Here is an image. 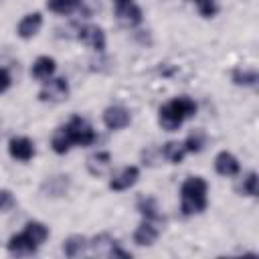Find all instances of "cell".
I'll return each mask as SVG.
<instances>
[{"label": "cell", "mask_w": 259, "mask_h": 259, "mask_svg": "<svg viewBox=\"0 0 259 259\" xmlns=\"http://www.w3.org/2000/svg\"><path fill=\"white\" fill-rule=\"evenodd\" d=\"M55 69H57L55 59L42 55V57H38V59L32 63V67H30V75H32L36 81H42V83H45V81H49V79L55 75Z\"/></svg>", "instance_id": "obj_13"}, {"label": "cell", "mask_w": 259, "mask_h": 259, "mask_svg": "<svg viewBox=\"0 0 259 259\" xmlns=\"http://www.w3.org/2000/svg\"><path fill=\"white\" fill-rule=\"evenodd\" d=\"M10 85H12V77H10L8 69L0 67V93H4V91L10 87Z\"/></svg>", "instance_id": "obj_30"}, {"label": "cell", "mask_w": 259, "mask_h": 259, "mask_svg": "<svg viewBox=\"0 0 259 259\" xmlns=\"http://www.w3.org/2000/svg\"><path fill=\"white\" fill-rule=\"evenodd\" d=\"M192 2H194V6H196L198 14L204 16V18H212V16L219 12L217 0H192Z\"/></svg>", "instance_id": "obj_25"}, {"label": "cell", "mask_w": 259, "mask_h": 259, "mask_svg": "<svg viewBox=\"0 0 259 259\" xmlns=\"http://www.w3.org/2000/svg\"><path fill=\"white\" fill-rule=\"evenodd\" d=\"M51 146L57 154H67L71 150V142H69V136L65 132V127H59L55 134H53V140H51Z\"/></svg>", "instance_id": "obj_23"}, {"label": "cell", "mask_w": 259, "mask_h": 259, "mask_svg": "<svg viewBox=\"0 0 259 259\" xmlns=\"http://www.w3.org/2000/svg\"><path fill=\"white\" fill-rule=\"evenodd\" d=\"M208 184L200 176H190L180 186V210L184 217L200 214L208 206Z\"/></svg>", "instance_id": "obj_1"}, {"label": "cell", "mask_w": 259, "mask_h": 259, "mask_svg": "<svg viewBox=\"0 0 259 259\" xmlns=\"http://www.w3.org/2000/svg\"><path fill=\"white\" fill-rule=\"evenodd\" d=\"M8 154H10L14 160H18V162H28V160H32V156H34V144H32V140L26 138V136L12 138V140L8 142Z\"/></svg>", "instance_id": "obj_8"}, {"label": "cell", "mask_w": 259, "mask_h": 259, "mask_svg": "<svg viewBox=\"0 0 259 259\" xmlns=\"http://www.w3.org/2000/svg\"><path fill=\"white\" fill-rule=\"evenodd\" d=\"M158 235H160V231H158L156 223L144 221V223L136 229L134 241H136V245H140V247H150V245H154V241L158 239Z\"/></svg>", "instance_id": "obj_17"}, {"label": "cell", "mask_w": 259, "mask_h": 259, "mask_svg": "<svg viewBox=\"0 0 259 259\" xmlns=\"http://www.w3.org/2000/svg\"><path fill=\"white\" fill-rule=\"evenodd\" d=\"M231 79H233V83L235 85H243V87H251V85H255L257 83V71L255 69H241V67H237V69H233V73H231Z\"/></svg>", "instance_id": "obj_21"}, {"label": "cell", "mask_w": 259, "mask_h": 259, "mask_svg": "<svg viewBox=\"0 0 259 259\" xmlns=\"http://www.w3.org/2000/svg\"><path fill=\"white\" fill-rule=\"evenodd\" d=\"M77 38H79L81 42H85L87 47H91L93 51H97V53H101V51L105 49V32H103V28H99V26H95V24L81 26Z\"/></svg>", "instance_id": "obj_9"}, {"label": "cell", "mask_w": 259, "mask_h": 259, "mask_svg": "<svg viewBox=\"0 0 259 259\" xmlns=\"http://www.w3.org/2000/svg\"><path fill=\"white\" fill-rule=\"evenodd\" d=\"M36 249H38V245L28 237V233H18V235H14V237H10V241H8V251L12 253V255H18V257H22V255H32V253H36Z\"/></svg>", "instance_id": "obj_11"}, {"label": "cell", "mask_w": 259, "mask_h": 259, "mask_svg": "<svg viewBox=\"0 0 259 259\" xmlns=\"http://www.w3.org/2000/svg\"><path fill=\"white\" fill-rule=\"evenodd\" d=\"M182 144H184V150H186V152H194V154H196V152H200L202 146H204V134H202V132H192Z\"/></svg>", "instance_id": "obj_26"}, {"label": "cell", "mask_w": 259, "mask_h": 259, "mask_svg": "<svg viewBox=\"0 0 259 259\" xmlns=\"http://www.w3.org/2000/svg\"><path fill=\"white\" fill-rule=\"evenodd\" d=\"M24 233H28V237L40 247L45 241H47V237H49V229H47V225L45 223H40V221H30V223H26L24 225Z\"/></svg>", "instance_id": "obj_20"}, {"label": "cell", "mask_w": 259, "mask_h": 259, "mask_svg": "<svg viewBox=\"0 0 259 259\" xmlns=\"http://www.w3.org/2000/svg\"><path fill=\"white\" fill-rule=\"evenodd\" d=\"M245 196H257V174L255 172H249L247 178H243V184L239 188Z\"/></svg>", "instance_id": "obj_27"}, {"label": "cell", "mask_w": 259, "mask_h": 259, "mask_svg": "<svg viewBox=\"0 0 259 259\" xmlns=\"http://www.w3.org/2000/svg\"><path fill=\"white\" fill-rule=\"evenodd\" d=\"M83 16H93L97 10H99V0H77V6H75Z\"/></svg>", "instance_id": "obj_28"}, {"label": "cell", "mask_w": 259, "mask_h": 259, "mask_svg": "<svg viewBox=\"0 0 259 259\" xmlns=\"http://www.w3.org/2000/svg\"><path fill=\"white\" fill-rule=\"evenodd\" d=\"M14 204H16L14 194H12L10 190L2 188V190H0V212H8L10 208H14Z\"/></svg>", "instance_id": "obj_29"}, {"label": "cell", "mask_w": 259, "mask_h": 259, "mask_svg": "<svg viewBox=\"0 0 259 259\" xmlns=\"http://www.w3.org/2000/svg\"><path fill=\"white\" fill-rule=\"evenodd\" d=\"M69 95V83L65 77H57V79H49L45 81L42 89L38 91V99L40 101H51V103H59L65 101Z\"/></svg>", "instance_id": "obj_5"}, {"label": "cell", "mask_w": 259, "mask_h": 259, "mask_svg": "<svg viewBox=\"0 0 259 259\" xmlns=\"http://www.w3.org/2000/svg\"><path fill=\"white\" fill-rule=\"evenodd\" d=\"M89 247H91V251L95 255H105V257H132V253L123 251L119 247V243L111 235H107V233H101V235L93 237L91 243H89Z\"/></svg>", "instance_id": "obj_4"}, {"label": "cell", "mask_w": 259, "mask_h": 259, "mask_svg": "<svg viewBox=\"0 0 259 259\" xmlns=\"http://www.w3.org/2000/svg\"><path fill=\"white\" fill-rule=\"evenodd\" d=\"M69 184H71L69 176L59 174V176L47 178V180L42 182L40 190H42V194H47V196H63V194L69 190Z\"/></svg>", "instance_id": "obj_15"}, {"label": "cell", "mask_w": 259, "mask_h": 259, "mask_svg": "<svg viewBox=\"0 0 259 259\" xmlns=\"http://www.w3.org/2000/svg\"><path fill=\"white\" fill-rule=\"evenodd\" d=\"M65 127V132H67V136H69V142H71V146H93L95 142H97V134H95V130L87 123V119H83V117H79V115H73L69 121H67V125H63Z\"/></svg>", "instance_id": "obj_3"}, {"label": "cell", "mask_w": 259, "mask_h": 259, "mask_svg": "<svg viewBox=\"0 0 259 259\" xmlns=\"http://www.w3.org/2000/svg\"><path fill=\"white\" fill-rule=\"evenodd\" d=\"M136 208H138V212L144 217V221H150V223H160V221H162L158 202H156V198H152V196H140L138 202H136Z\"/></svg>", "instance_id": "obj_16"}, {"label": "cell", "mask_w": 259, "mask_h": 259, "mask_svg": "<svg viewBox=\"0 0 259 259\" xmlns=\"http://www.w3.org/2000/svg\"><path fill=\"white\" fill-rule=\"evenodd\" d=\"M214 170H217L221 176H237V174L241 172V164H239V160H237L231 152L223 150V152H219L217 158H214Z\"/></svg>", "instance_id": "obj_12"}, {"label": "cell", "mask_w": 259, "mask_h": 259, "mask_svg": "<svg viewBox=\"0 0 259 259\" xmlns=\"http://www.w3.org/2000/svg\"><path fill=\"white\" fill-rule=\"evenodd\" d=\"M184 154H186V150H184V144L182 142H168L162 148V156L168 162H172V164H180L182 158H184Z\"/></svg>", "instance_id": "obj_22"}, {"label": "cell", "mask_w": 259, "mask_h": 259, "mask_svg": "<svg viewBox=\"0 0 259 259\" xmlns=\"http://www.w3.org/2000/svg\"><path fill=\"white\" fill-rule=\"evenodd\" d=\"M140 178V168L138 166H125L121 168L117 174L111 176L109 180V188L115 190V192H123L127 188H132Z\"/></svg>", "instance_id": "obj_7"}, {"label": "cell", "mask_w": 259, "mask_h": 259, "mask_svg": "<svg viewBox=\"0 0 259 259\" xmlns=\"http://www.w3.org/2000/svg\"><path fill=\"white\" fill-rule=\"evenodd\" d=\"M89 247V241L83 237V235H71L63 241V253L67 257H81Z\"/></svg>", "instance_id": "obj_19"}, {"label": "cell", "mask_w": 259, "mask_h": 259, "mask_svg": "<svg viewBox=\"0 0 259 259\" xmlns=\"http://www.w3.org/2000/svg\"><path fill=\"white\" fill-rule=\"evenodd\" d=\"M113 6H115V16L117 20L132 28V26H138L142 22V8L134 2V0H113Z\"/></svg>", "instance_id": "obj_6"}, {"label": "cell", "mask_w": 259, "mask_h": 259, "mask_svg": "<svg viewBox=\"0 0 259 259\" xmlns=\"http://www.w3.org/2000/svg\"><path fill=\"white\" fill-rule=\"evenodd\" d=\"M130 119H132L130 111L121 105H111L103 111V123L107 130H123L130 125Z\"/></svg>", "instance_id": "obj_10"}, {"label": "cell", "mask_w": 259, "mask_h": 259, "mask_svg": "<svg viewBox=\"0 0 259 259\" xmlns=\"http://www.w3.org/2000/svg\"><path fill=\"white\" fill-rule=\"evenodd\" d=\"M77 6V0H47V8L55 14H69Z\"/></svg>", "instance_id": "obj_24"}, {"label": "cell", "mask_w": 259, "mask_h": 259, "mask_svg": "<svg viewBox=\"0 0 259 259\" xmlns=\"http://www.w3.org/2000/svg\"><path fill=\"white\" fill-rule=\"evenodd\" d=\"M109 166H111V154L109 152H97V154L87 158V170L93 176L105 174L109 170Z\"/></svg>", "instance_id": "obj_18"}, {"label": "cell", "mask_w": 259, "mask_h": 259, "mask_svg": "<svg viewBox=\"0 0 259 259\" xmlns=\"http://www.w3.org/2000/svg\"><path fill=\"white\" fill-rule=\"evenodd\" d=\"M40 26H42V14L40 12H30L18 22L16 32H18L20 38H32L40 30Z\"/></svg>", "instance_id": "obj_14"}, {"label": "cell", "mask_w": 259, "mask_h": 259, "mask_svg": "<svg viewBox=\"0 0 259 259\" xmlns=\"http://www.w3.org/2000/svg\"><path fill=\"white\" fill-rule=\"evenodd\" d=\"M194 113H196V103L190 97L180 95V97H174V99H170L168 103H164L160 107L158 123L166 132H176L184 123V119L192 117Z\"/></svg>", "instance_id": "obj_2"}]
</instances>
